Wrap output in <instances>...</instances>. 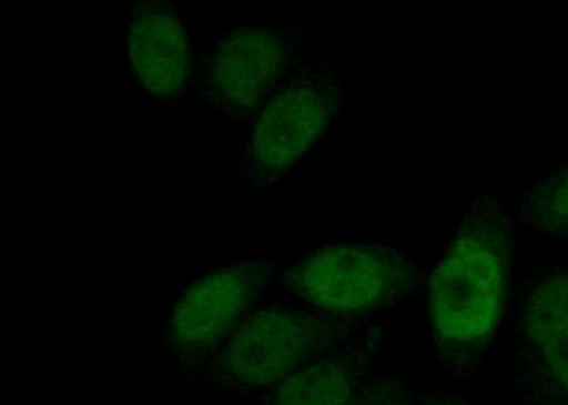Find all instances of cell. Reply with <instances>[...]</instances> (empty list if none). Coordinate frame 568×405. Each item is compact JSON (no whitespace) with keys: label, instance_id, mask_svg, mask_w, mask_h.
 Returning a JSON list of instances; mask_svg holds the SVG:
<instances>
[{"label":"cell","instance_id":"cell-7","mask_svg":"<svg viewBox=\"0 0 568 405\" xmlns=\"http://www.w3.org/2000/svg\"><path fill=\"white\" fill-rule=\"evenodd\" d=\"M346 100L336 65L306 55L248 124L243 181L252 191H265L284 180L316 150Z\"/></svg>","mask_w":568,"mask_h":405},{"label":"cell","instance_id":"cell-4","mask_svg":"<svg viewBox=\"0 0 568 405\" xmlns=\"http://www.w3.org/2000/svg\"><path fill=\"white\" fill-rule=\"evenodd\" d=\"M277 285L298 305L338 317H367L423 292L417 263L389 242H327L288 262Z\"/></svg>","mask_w":568,"mask_h":405},{"label":"cell","instance_id":"cell-11","mask_svg":"<svg viewBox=\"0 0 568 405\" xmlns=\"http://www.w3.org/2000/svg\"><path fill=\"white\" fill-rule=\"evenodd\" d=\"M413 392L399 366L375 372L355 389L347 405H410Z\"/></svg>","mask_w":568,"mask_h":405},{"label":"cell","instance_id":"cell-12","mask_svg":"<svg viewBox=\"0 0 568 405\" xmlns=\"http://www.w3.org/2000/svg\"><path fill=\"white\" fill-rule=\"evenodd\" d=\"M410 405H474L453 388L424 387L413 393Z\"/></svg>","mask_w":568,"mask_h":405},{"label":"cell","instance_id":"cell-2","mask_svg":"<svg viewBox=\"0 0 568 405\" xmlns=\"http://www.w3.org/2000/svg\"><path fill=\"white\" fill-rule=\"evenodd\" d=\"M369 317H338L288 305L266 292L252 307L195 387L252 399L307 364L367 331Z\"/></svg>","mask_w":568,"mask_h":405},{"label":"cell","instance_id":"cell-8","mask_svg":"<svg viewBox=\"0 0 568 405\" xmlns=\"http://www.w3.org/2000/svg\"><path fill=\"white\" fill-rule=\"evenodd\" d=\"M126 53L131 74L146 98L162 108L191 95L192 50L180 9L171 2L131 3L126 17Z\"/></svg>","mask_w":568,"mask_h":405},{"label":"cell","instance_id":"cell-10","mask_svg":"<svg viewBox=\"0 0 568 405\" xmlns=\"http://www.w3.org/2000/svg\"><path fill=\"white\" fill-rule=\"evenodd\" d=\"M516 221L568 247V162L526 186L517 200Z\"/></svg>","mask_w":568,"mask_h":405},{"label":"cell","instance_id":"cell-1","mask_svg":"<svg viewBox=\"0 0 568 405\" xmlns=\"http://www.w3.org/2000/svg\"><path fill=\"white\" fill-rule=\"evenodd\" d=\"M515 216L489 184L468 202L425 277L435 361L454 384L474 382L497 344L515 282Z\"/></svg>","mask_w":568,"mask_h":405},{"label":"cell","instance_id":"cell-5","mask_svg":"<svg viewBox=\"0 0 568 405\" xmlns=\"http://www.w3.org/2000/svg\"><path fill=\"white\" fill-rule=\"evenodd\" d=\"M306 37L293 20L253 18L231 24L195 50L191 95L225 120L251 124L306 58Z\"/></svg>","mask_w":568,"mask_h":405},{"label":"cell","instance_id":"cell-6","mask_svg":"<svg viewBox=\"0 0 568 405\" xmlns=\"http://www.w3.org/2000/svg\"><path fill=\"white\" fill-rule=\"evenodd\" d=\"M287 263L282 256L225 263L182 287L166 311L161 347L184 386H196Z\"/></svg>","mask_w":568,"mask_h":405},{"label":"cell","instance_id":"cell-3","mask_svg":"<svg viewBox=\"0 0 568 405\" xmlns=\"http://www.w3.org/2000/svg\"><path fill=\"white\" fill-rule=\"evenodd\" d=\"M497 347L515 405H568V252L516 277Z\"/></svg>","mask_w":568,"mask_h":405},{"label":"cell","instance_id":"cell-9","mask_svg":"<svg viewBox=\"0 0 568 405\" xmlns=\"http://www.w3.org/2000/svg\"><path fill=\"white\" fill-rule=\"evenodd\" d=\"M384 343V327L375 321L352 342L266 388L248 405H347L377 369Z\"/></svg>","mask_w":568,"mask_h":405}]
</instances>
